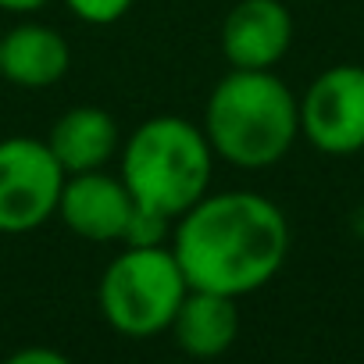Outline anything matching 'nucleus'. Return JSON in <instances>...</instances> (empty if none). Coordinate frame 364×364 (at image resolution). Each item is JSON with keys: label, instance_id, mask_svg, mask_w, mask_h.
I'll return each instance as SVG.
<instances>
[{"label": "nucleus", "instance_id": "11", "mask_svg": "<svg viewBox=\"0 0 364 364\" xmlns=\"http://www.w3.org/2000/svg\"><path fill=\"white\" fill-rule=\"evenodd\" d=\"M168 332L175 336L178 350L190 357H218L225 353L240 336V311L236 296L211 293V289H190L182 296Z\"/></svg>", "mask_w": 364, "mask_h": 364}, {"label": "nucleus", "instance_id": "15", "mask_svg": "<svg viewBox=\"0 0 364 364\" xmlns=\"http://www.w3.org/2000/svg\"><path fill=\"white\" fill-rule=\"evenodd\" d=\"M50 0H0V11H11V15H33L40 8H47Z\"/></svg>", "mask_w": 364, "mask_h": 364}, {"label": "nucleus", "instance_id": "3", "mask_svg": "<svg viewBox=\"0 0 364 364\" xmlns=\"http://www.w3.org/2000/svg\"><path fill=\"white\" fill-rule=\"evenodd\" d=\"M122 182L132 200L168 218L186 215L211 186L215 150L208 132L178 114H157L122 139Z\"/></svg>", "mask_w": 364, "mask_h": 364}, {"label": "nucleus", "instance_id": "7", "mask_svg": "<svg viewBox=\"0 0 364 364\" xmlns=\"http://www.w3.org/2000/svg\"><path fill=\"white\" fill-rule=\"evenodd\" d=\"M132 208H136V200L122 182V175H107V168H97V171H75L65 178V190L58 200V218L79 240L122 243Z\"/></svg>", "mask_w": 364, "mask_h": 364}, {"label": "nucleus", "instance_id": "8", "mask_svg": "<svg viewBox=\"0 0 364 364\" xmlns=\"http://www.w3.org/2000/svg\"><path fill=\"white\" fill-rule=\"evenodd\" d=\"M293 43V15L282 0H240L222 22V54L232 68H275Z\"/></svg>", "mask_w": 364, "mask_h": 364}, {"label": "nucleus", "instance_id": "6", "mask_svg": "<svg viewBox=\"0 0 364 364\" xmlns=\"http://www.w3.org/2000/svg\"><path fill=\"white\" fill-rule=\"evenodd\" d=\"M300 136L332 157L364 150V68L332 65L300 97Z\"/></svg>", "mask_w": 364, "mask_h": 364}, {"label": "nucleus", "instance_id": "4", "mask_svg": "<svg viewBox=\"0 0 364 364\" xmlns=\"http://www.w3.org/2000/svg\"><path fill=\"white\" fill-rule=\"evenodd\" d=\"M190 282L171 247H125L100 275L97 304L104 321L129 339L168 332Z\"/></svg>", "mask_w": 364, "mask_h": 364}, {"label": "nucleus", "instance_id": "1", "mask_svg": "<svg viewBox=\"0 0 364 364\" xmlns=\"http://www.w3.org/2000/svg\"><path fill=\"white\" fill-rule=\"evenodd\" d=\"M171 254L190 289L247 296L268 286L289 254V222L282 208L254 190L204 193L175 218Z\"/></svg>", "mask_w": 364, "mask_h": 364}, {"label": "nucleus", "instance_id": "9", "mask_svg": "<svg viewBox=\"0 0 364 364\" xmlns=\"http://www.w3.org/2000/svg\"><path fill=\"white\" fill-rule=\"evenodd\" d=\"M68 40L40 22H22L0 36V79L18 90H50L68 75Z\"/></svg>", "mask_w": 364, "mask_h": 364}, {"label": "nucleus", "instance_id": "14", "mask_svg": "<svg viewBox=\"0 0 364 364\" xmlns=\"http://www.w3.org/2000/svg\"><path fill=\"white\" fill-rule=\"evenodd\" d=\"M11 364H65L68 357L61 350H43V346H26V350H15L8 357Z\"/></svg>", "mask_w": 364, "mask_h": 364}, {"label": "nucleus", "instance_id": "13", "mask_svg": "<svg viewBox=\"0 0 364 364\" xmlns=\"http://www.w3.org/2000/svg\"><path fill=\"white\" fill-rule=\"evenodd\" d=\"M65 4L75 18L90 26H111L132 8V0H65Z\"/></svg>", "mask_w": 364, "mask_h": 364}, {"label": "nucleus", "instance_id": "10", "mask_svg": "<svg viewBox=\"0 0 364 364\" xmlns=\"http://www.w3.org/2000/svg\"><path fill=\"white\" fill-rule=\"evenodd\" d=\"M47 146L65 168V175L75 171H97L107 168L111 157L122 150V129L114 114H107L97 104L68 107L47 132Z\"/></svg>", "mask_w": 364, "mask_h": 364}, {"label": "nucleus", "instance_id": "12", "mask_svg": "<svg viewBox=\"0 0 364 364\" xmlns=\"http://www.w3.org/2000/svg\"><path fill=\"white\" fill-rule=\"evenodd\" d=\"M171 229H175V218L136 204L132 215H129V225L122 232V243L125 247H168L171 243Z\"/></svg>", "mask_w": 364, "mask_h": 364}, {"label": "nucleus", "instance_id": "5", "mask_svg": "<svg viewBox=\"0 0 364 364\" xmlns=\"http://www.w3.org/2000/svg\"><path fill=\"white\" fill-rule=\"evenodd\" d=\"M65 178L47 139H0V232L26 236L43 229L58 215Z\"/></svg>", "mask_w": 364, "mask_h": 364}, {"label": "nucleus", "instance_id": "2", "mask_svg": "<svg viewBox=\"0 0 364 364\" xmlns=\"http://www.w3.org/2000/svg\"><path fill=\"white\" fill-rule=\"evenodd\" d=\"M204 132L215 157L243 171H261L293 150L300 100L272 68H232L208 97Z\"/></svg>", "mask_w": 364, "mask_h": 364}]
</instances>
